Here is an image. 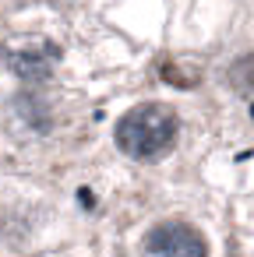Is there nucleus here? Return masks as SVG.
Instances as JSON below:
<instances>
[{"instance_id": "f257e3e1", "label": "nucleus", "mask_w": 254, "mask_h": 257, "mask_svg": "<svg viewBox=\"0 0 254 257\" xmlns=\"http://www.w3.org/2000/svg\"><path fill=\"white\" fill-rule=\"evenodd\" d=\"M177 113L162 102H145V106H134L131 113L120 116L113 138H117V148L138 162H155L162 155H170V148L177 145Z\"/></svg>"}, {"instance_id": "f03ea898", "label": "nucleus", "mask_w": 254, "mask_h": 257, "mask_svg": "<svg viewBox=\"0 0 254 257\" xmlns=\"http://www.w3.org/2000/svg\"><path fill=\"white\" fill-rule=\"evenodd\" d=\"M145 257H208V243L194 225L184 222H162L155 225L145 243H141Z\"/></svg>"}, {"instance_id": "7ed1b4c3", "label": "nucleus", "mask_w": 254, "mask_h": 257, "mask_svg": "<svg viewBox=\"0 0 254 257\" xmlns=\"http://www.w3.org/2000/svg\"><path fill=\"white\" fill-rule=\"evenodd\" d=\"M57 57H60V50H57L53 43H46V39H29V43H22V46H8V50H4V64H8L18 78H25V81H43V78H50V71L57 67Z\"/></svg>"}, {"instance_id": "20e7f679", "label": "nucleus", "mask_w": 254, "mask_h": 257, "mask_svg": "<svg viewBox=\"0 0 254 257\" xmlns=\"http://www.w3.org/2000/svg\"><path fill=\"white\" fill-rule=\"evenodd\" d=\"M162 78L166 81H173V85H180V88H194L198 85V78L194 74H184L180 67H173V64H162Z\"/></svg>"}]
</instances>
